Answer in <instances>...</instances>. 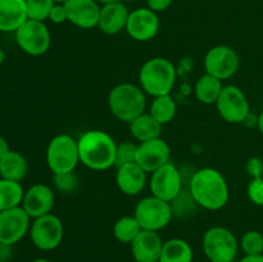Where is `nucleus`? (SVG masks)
I'll list each match as a JSON object with an SVG mask.
<instances>
[{
	"instance_id": "nucleus-4",
	"label": "nucleus",
	"mask_w": 263,
	"mask_h": 262,
	"mask_svg": "<svg viewBox=\"0 0 263 262\" xmlns=\"http://www.w3.org/2000/svg\"><path fill=\"white\" fill-rule=\"evenodd\" d=\"M108 107L117 120L131 123L135 118L145 113V92L140 86L123 82L110 90L108 95Z\"/></svg>"
},
{
	"instance_id": "nucleus-22",
	"label": "nucleus",
	"mask_w": 263,
	"mask_h": 262,
	"mask_svg": "<svg viewBox=\"0 0 263 262\" xmlns=\"http://www.w3.org/2000/svg\"><path fill=\"white\" fill-rule=\"evenodd\" d=\"M27 161L15 151H9L0 159V177L21 182L27 175Z\"/></svg>"
},
{
	"instance_id": "nucleus-9",
	"label": "nucleus",
	"mask_w": 263,
	"mask_h": 262,
	"mask_svg": "<svg viewBox=\"0 0 263 262\" xmlns=\"http://www.w3.org/2000/svg\"><path fill=\"white\" fill-rule=\"evenodd\" d=\"M14 33L18 46L28 55L40 57L50 48V31L40 21L27 20Z\"/></svg>"
},
{
	"instance_id": "nucleus-15",
	"label": "nucleus",
	"mask_w": 263,
	"mask_h": 262,
	"mask_svg": "<svg viewBox=\"0 0 263 262\" xmlns=\"http://www.w3.org/2000/svg\"><path fill=\"white\" fill-rule=\"evenodd\" d=\"M126 31L136 41L153 40L159 31L158 15L148 7L138 8L128 14Z\"/></svg>"
},
{
	"instance_id": "nucleus-11",
	"label": "nucleus",
	"mask_w": 263,
	"mask_h": 262,
	"mask_svg": "<svg viewBox=\"0 0 263 262\" xmlns=\"http://www.w3.org/2000/svg\"><path fill=\"white\" fill-rule=\"evenodd\" d=\"M182 184L181 172L172 162L154 171L149 181L152 195L170 203L182 192Z\"/></svg>"
},
{
	"instance_id": "nucleus-17",
	"label": "nucleus",
	"mask_w": 263,
	"mask_h": 262,
	"mask_svg": "<svg viewBox=\"0 0 263 262\" xmlns=\"http://www.w3.org/2000/svg\"><path fill=\"white\" fill-rule=\"evenodd\" d=\"M66 7L68 22L82 30L98 27L100 15V4L97 0H67Z\"/></svg>"
},
{
	"instance_id": "nucleus-14",
	"label": "nucleus",
	"mask_w": 263,
	"mask_h": 262,
	"mask_svg": "<svg viewBox=\"0 0 263 262\" xmlns=\"http://www.w3.org/2000/svg\"><path fill=\"white\" fill-rule=\"evenodd\" d=\"M171 159V148L162 138L143 141L138 145L135 162L148 174H153Z\"/></svg>"
},
{
	"instance_id": "nucleus-38",
	"label": "nucleus",
	"mask_w": 263,
	"mask_h": 262,
	"mask_svg": "<svg viewBox=\"0 0 263 262\" xmlns=\"http://www.w3.org/2000/svg\"><path fill=\"white\" fill-rule=\"evenodd\" d=\"M9 151H10V148H9V144H8V141L5 140L3 136H0V159H2L3 157H4Z\"/></svg>"
},
{
	"instance_id": "nucleus-27",
	"label": "nucleus",
	"mask_w": 263,
	"mask_h": 262,
	"mask_svg": "<svg viewBox=\"0 0 263 262\" xmlns=\"http://www.w3.org/2000/svg\"><path fill=\"white\" fill-rule=\"evenodd\" d=\"M177 105L171 94L161 95V97H156L151 104V113L161 125H166V123L171 122L174 117L176 116Z\"/></svg>"
},
{
	"instance_id": "nucleus-13",
	"label": "nucleus",
	"mask_w": 263,
	"mask_h": 262,
	"mask_svg": "<svg viewBox=\"0 0 263 262\" xmlns=\"http://www.w3.org/2000/svg\"><path fill=\"white\" fill-rule=\"evenodd\" d=\"M31 217L22 205L0 212V244L14 246L30 231Z\"/></svg>"
},
{
	"instance_id": "nucleus-16",
	"label": "nucleus",
	"mask_w": 263,
	"mask_h": 262,
	"mask_svg": "<svg viewBox=\"0 0 263 262\" xmlns=\"http://www.w3.org/2000/svg\"><path fill=\"white\" fill-rule=\"evenodd\" d=\"M54 203L55 197L50 186L45 184H35L26 190L21 205L31 218H37L50 213Z\"/></svg>"
},
{
	"instance_id": "nucleus-5",
	"label": "nucleus",
	"mask_w": 263,
	"mask_h": 262,
	"mask_svg": "<svg viewBox=\"0 0 263 262\" xmlns=\"http://www.w3.org/2000/svg\"><path fill=\"white\" fill-rule=\"evenodd\" d=\"M46 164L53 175L74 171L80 162L79 145L71 135L54 136L46 148Z\"/></svg>"
},
{
	"instance_id": "nucleus-23",
	"label": "nucleus",
	"mask_w": 263,
	"mask_h": 262,
	"mask_svg": "<svg viewBox=\"0 0 263 262\" xmlns=\"http://www.w3.org/2000/svg\"><path fill=\"white\" fill-rule=\"evenodd\" d=\"M128 125L133 138L140 143L161 138L162 126H163L151 113H143Z\"/></svg>"
},
{
	"instance_id": "nucleus-43",
	"label": "nucleus",
	"mask_w": 263,
	"mask_h": 262,
	"mask_svg": "<svg viewBox=\"0 0 263 262\" xmlns=\"http://www.w3.org/2000/svg\"><path fill=\"white\" fill-rule=\"evenodd\" d=\"M31 262H53V261H50V259H45V258H37V259H33V261Z\"/></svg>"
},
{
	"instance_id": "nucleus-26",
	"label": "nucleus",
	"mask_w": 263,
	"mask_h": 262,
	"mask_svg": "<svg viewBox=\"0 0 263 262\" xmlns=\"http://www.w3.org/2000/svg\"><path fill=\"white\" fill-rule=\"evenodd\" d=\"M23 195L25 190L20 182L0 177V212L20 207L22 204Z\"/></svg>"
},
{
	"instance_id": "nucleus-12",
	"label": "nucleus",
	"mask_w": 263,
	"mask_h": 262,
	"mask_svg": "<svg viewBox=\"0 0 263 262\" xmlns=\"http://www.w3.org/2000/svg\"><path fill=\"white\" fill-rule=\"evenodd\" d=\"M240 64L238 53L228 45H217L207 51L204 57L205 73L223 81L236 73Z\"/></svg>"
},
{
	"instance_id": "nucleus-7",
	"label": "nucleus",
	"mask_w": 263,
	"mask_h": 262,
	"mask_svg": "<svg viewBox=\"0 0 263 262\" xmlns=\"http://www.w3.org/2000/svg\"><path fill=\"white\" fill-rule=\"evenodd\" d=\"M134 216L143 230L157 231L166 228L174 217L171 203L159 198L146 197L136 204Z\"/></svg>"
},
{
	"instance_id": "nucleus-6",
	"label": "nucleus",
	"mask_w": 263,
	"mask_h": 262,
	"mask_svg": "<svg viewBox=\"0 0 263 262\" xmlns=\"http://www.w3.org/2000/svg\"><path fill=\"white\" fill-rule=\"evenodd\" d=\"M203 251L211 262H233L239 243L234 233L223 226H213L203 235Z\"/></svg>"
},
{
	"instance_id": "nucleus-21",
	"label": "nucleus",
	"mask_w": 263,
	"mask_h": 262,
	"mask_svg": "<svg viewBox=\"0 0 263 262\" xmlns=\"http://www.w3.org/2000/svg\"><path fill=\"white\" fill-rule=\"evenodd\" d=\"M27 20L26 0H0V32H15Z\"/></svg>"
},
{
	"instance_id": "nucleus-41",
	"label": "nucleus",
	"mask_w": 263,
	"mask_h": 262,
	"mask_svg": "<svg viewBox=\"0 0 263 262\" xmlns=\"http://www.w3.org/2000/svg\"><path fill=\"white\" fill-rule=\"evenodd\" d=\"M99 4L104 5V4H109V3H117V2H123V0H97Z\"/></svg>"
},
{
	"instance_id": "nucleus-28",
	"label": "nucleus",
	"mask_w": 263,
	"mask_h": 262,
	"mask_svg": "<svg viewBox=\"0 0 263 262\" xmlns=\"http://www.w3.org/2000/svg\"><path fill=\"white\" fill-rule=\"evenodd\" d=\"M141 230L143 229H141L140 223L138 222L135 216H123L115 223L113 234H115V238L121 243L131 244L135 240L136 236L140 234Z\"/></svg>"
},
{
	"instance_id": "nucleus-25",
	"label": "nucleus",
	"mask_w": 263,
	"mask_h": 262,
	"mask_svg": "<svg viewBox=\"0 0 263 262\" xmlns=\"http://www.w3.org/2000/svg\"><path fill=\"white\" fill-rule=\"evenodd\" d=\"M223 89V85L221 80L212 74H203L195 84V97L203 104H216L221 91Z\"/></svg>"
},
{
	"instance_id": "nucleus-39",
	"label": "nucleus",
	"mask_w": 263,
	"mask_h": 262,
	"mask_svg": "<svg viewBox=\"0 0 263 262\" xmlns=\"http://www.w3.org/2000/svg\"><path fill=\"white\" fill-rule=\"evenodd\" d=\"M240 262H263V254L258 256H246L240 259Z\"/></svg>"
},
{
	"instance_id": "nucleus-30",
	"label": "nucleus",
	"mask_w": 263,
	"mask_h": 262,
	"mask_svg": "<svg viewBox=\"0 0 263 262\" xmlns=\"http://www.w3.org/2000/svg\"><path fill=\"white\" fill-rule=\"evenodd\" d=\"M241 251L246 256H258L263 254V235L259 231H247L240 240Z\"/></svg>"
},
{
	"instance_id": "nucleus-36",
	"label": "nucleus",
	"mask_w": 263,
	"mask_h": 262,
	"mask_svg": "<svg viewBox=\"0 0 263 262\" xmlns=\"http://www.w3.org/2000/svg\"><path fill=\"white\" fill-rule=\"evenodd\" d=\"M172 2L174 0H146V5L151 10L156 13L164 12V10L168 9L171 7Z\"/></svg>"
},
{
	"instance_id": "nucleus-40",
	"label": "nucleus",
	"mask_w": 263,
	"mask_h": 262,
	"mask_svg": "<svg viewBox=\"0 0 263 262\" xmlns=\"http://www.w3.org/2000/svg\"><path fill=\"white\" fill-rule=\"evenodd\" d=\"M257 127L261 131V134H263V110L259 113L258 117H257Z\"/></svg>"
},
{
	"instance_id": "nucleus-33",
	"label": "nucleus",
	"mask_w": 263,
	"mask_h": 262,
	"mask_svg": "<svg viewBox=\"0 0 263 262\" xmlns=\"http://www.w3.org/2000/svg\"><path fill=\"white\" fill-rule=\"evenodd\" d=\"M247 193L252 203L256 205H263V177L252 179L248 184Z\"/></svg>"
},
{
	"instance_id": "nucleus-34",
	"label": "nucleus",
	"mask_w": 263,
	"mask_h": 262,
	"mask_svg": "<svg viewBox=\"0 0 263 262\" xmlns=\"http://www.w3.org/2000/svg\"><path fill=\"white\" fill-rule=\"evenodd\" d=\"M49 20L51 21L55 25H61V23H64L68 21V15H67V10L64 4H61V3H55L51 9L50 14H49Z\"/></svg>"
},
{
	"instance_id": "nucleus-1",
	"label": "nucleus",
	"mask_w": 263,
	"mask_h": 262,
	"mask_svg": "<svg viewBox=\"0 0 263 262\" xmlns=\"http://www.w3.org/2000/svg\"><path fill=\"white\" fill-rule=\"evenodd\" d=\"M189 192L197 204L208 211H218L225 207L230 195L225 176L211 167L193 174Z\"/></svg>"
},
{
	"instance_id": "nucleus-32",
	"label": "nucleus",
	"mask_w": 263,
	"mask_h": 262,
	"mask_svg": "<svg viewBox=\"0 0 263 262\" xmlns=\"http://www.w3.org/2000/svg\"><path fill=\"white\" fill-rule=\"evenodd\" d=\"M53 180L57 190L63 193V194H71V193L76 192L80 182L79 177H77V175L73 171L54 175Z\"/></svg>"
},
{
	"instance_id": "nucleus-31",
	"label": "nucleus",
	"mask_w": 263,
	"mask_h": 262,
	"mask_svg": "<svg viewBox=\"0 0 263 262\" xmlns=\"http://www.w3.org/2000/svg\"><path fill=\"white\" fill-rule=\"evenodd\" d=\"M136 151H138V145L133 141H123V143L117 144L115 162L116 170L125 164L134 163L136 158Z\"/></svg>"
},
{
	"instance_id": "nucleus-44",
	"label": "nucleus",
	"mask_w": 263,
	"mask_h": 262,
	"mask_svg": "<svg viewBox=\"0 0 263 262\" xmlns=\"http://www.w3.org/2000/svg\"><path fill=\"white\" fill-rule=\"evenodd\" d=\"M55 3H61V4H63V3H66L67 0H54Z\"/></svg>"
},
{
	"instance_id": "nucleus-24",
	"label": "nucleus",
	"mask_w": 263,
	"mask_h": 262,
	"mask_svg": "<svg viewBox=\"0 0 263 262\" xmlns=\"http://www.w3.org/2000/svg\"><path fill=\"white\" fill-rule=\"evenodd\" d=\"M194 253L186 240L180 238L164 241L158 262H193Z\"/></svg>"
},
{
	"instance_id": "nucleus-3",
	"label": "nucleus",
	"mask_w": 263,
	"mask_h": 262,
	"mask_svg": "<svg viewBox=\"0 0 263 262\" xmlns=\"http://www.w3.org/2000/svg\"><path fill=\"white\" fill-rule=\"evenodd\" d=\"M177 69L170 59L163 57L151 58L141 66L139 84L143 91L151 97L171 94L176 84Z\"/></svg>"
},
{
	"instance_id": "nucleus-35",
	"label": "nucleus",
	"mask_w": 263,
	"mask_h": 262,
	"mask_svg": "<svg viewBox=\"0 0 263 262\" xmlns=\"http://www.w3.org/2000/svg\"><path fill=\"white\" fill-rule=\"evenodd\" d=\"M247 172L252 176V179L256 177H263V161L259 157H252L248 159L246 164Z\"/></svg>"
},
{
	"instance_id": "nucleus-10",
	"label": "nucleus",
	"mask_w": 263,
	"mask_h": 262,
	"mask_svg": "<svg viewBox=\"0 0 263 262\" xmlns=\"http://www.w3.org/2000/svg\"><path fill=\"white\" fill-rule=\"evenodd\" d=\"M221 118L229 123H243L251 113V105L240 87L225 85L216 102Z\"/></svg>"
},
{
	"instance_id": "nucleus-42",
	"label": "nucleus",
	"mask_w": 263,
	"mask_h": 262,
	"mask_svg": "<svg viewBox=\"0 0 263 262\" xmlns=\"http://www.w3.org/2000/svg\"><path fill=\"white\" fill-rule=\"evenodd\" d=\"M4 61H5V51L0 48V64L4 63Z\"/></svg>"
},
{
	"instance_id": "nucleus-29",
	"label": "nucleus",
	"mask_w": 263,
	"mask_h": 262,
	"mask_svg": "<svg viewBox=\"0 0 263 262\" xmlns=\"http://www.w3.org/2000/svg\"><path fill=\"white\" fill-rule=\"evenodd\" d=\"M55 2L54 0H26L28 20L45 22L49 20L51 9Z\"/></svg>"
},
{
	"instance_id": "nucleus-8",
	"label": "nucleus",
	"mask_w": 263,
	"mask_h": 262,
	"mask_svg": "<svg viewBox=\"0 0 263 262\" xmlns=\"http://www.w3.org/2000/svg\"><path fill=\"white\" fill-rule=\"evenodd\" d=\"M64 228L61 218L54 213L33 218L30 226V238L40 251H54L63 240Z\"/></svg>"
},
{
	"instance_id": "nucleus-2",
	"label": "nucleus",
	"mask_w": 263,
	"mask_h": 262,
	"mask_svg": "<svg viewBox=\"0 0 263 262\" xmlns=\"http://www.w3.org/2000/svg\"><path fill=\"white\" fill-rule=\"evenodd\" d=\"M80 162L92 171H105L115 167L117 143L108 133L90 130L77 140Z\"/></svg>"
},
{
	"instance_id": "nucleus-20",
	"label": "nucleus",
	"mask_w": 263,
	"mask_h": 262,
	"mask_svg": "<svg viewBox=\"0 0 263 262\" xmlns=\"http://www.w3.org/2000/svg\"><path fill=\"white\" fill-rule=\"evenodd\" d=\"M117 186L123 194L138 195L143 192L146 184V172L136 162L125 164L117 169L116 174Z\"/></svg>"
},
{
	"instance_id": "nucleus-18",
	"label": "nucleus",
	"mask_w": 263,
	"mask_h": 262,
	"mask_svg": "<svg viewBox=\"0 0 263 262\" xmlns=\"http://www.w3.org/2000/svg\"><path fill=\"white\" fill-rule=\"evenodd\" d=\"M163 241L157 231L141 230L131 243V253L136 262H158Z\"/></svg>"
},
{
	"instance_id": "nucleus-19",
	"label": "nucleus",
	"mask_w": 263,
	"mask_h": 262,
	"mask_svg": "<svg viewBox=\"0 0 263 262\" xmlns=\"http://www.w3.org/2000/svg\"><path fill=\"white\" fill-rule=\"evenodd\" d=\"M128 14L130 12L123 2L102 5L98 28L105 35H117L122 30H126Z\"/></svg>"
},
{
	"instance_id": "nucleus-37",
	"label": "nucleus",
	"mask_w": 263,
	"mask_h": 262,
	"mask_svg": "<svg viewBox=\"0 0 263 262\" xmlns=\"http://www.w3.org/2000/svg\"><path fill=\"white\" fill-rule=\"evenodd\" d=\"M10 247L5 244H0V262H5L10 257Z\"/></svg>"
}]
</instances>
